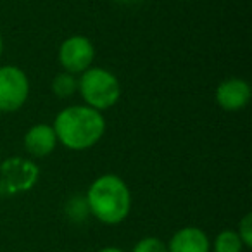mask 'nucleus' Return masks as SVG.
Here are the masks:
<instances>
[{
  "instance_id": "nucleus-2",
  "label": "nucleus",
  "mask_w": 252,
  "mask_h": 252,
  "mask_svg": "<svg viewBox=\"0 0 252 252\" xmlns=\"http://www.w3.org/2000/svg\"><path fill=\"white\" fill-rule=\"evenodd\" d=\"M87 207L100 223L119 224L131 209V192L123 178L116 175H102L87 192Z\"/></svg>"
},
{
  "instance_id": "nucleus-3",
  "label": "nucleus",
  "mask_w": 252,
  "mask_h": 252,
  "mask_svg": "<svg viewBox=\"0 0 252 252\" xmlns=\"http://www.w3.org/2000/svg\"><path fill=\"white\" fill-rule=\"evenodd\" d=\"M78 92L85 105L102 112L114 107L121 97V85L105 67H88L78 78Z\"/></svg>"
},
{
  "instance_id": "nucleus-14",
  "label": "nucleus",
  "mask_w": 252,
  "mask_h": 252,
  "mask_svg": "<svg viewBox=\"0 0 252 252\" xmlns=\"http://www.w3.org/2000/svg\"><path fill=\"white\" fill-rule=\"evenodd\" d=\"M98 252H125V251H121V249H118V247H105Z\"/></svg>"
},
{
  "instance_id": "nucleus-10",
  "label": "nucleus",
  "mask_w": 252,
  "mask_h": 252,
  "mask_svg": "<svg viewBox=\"0 0 252 252\" xmlns=\"http://www.w3.org/2000/svg\"><path fill=\"white\" fill-rule=\"evenodd\" d=\"M52 92L59 98H69L71 95H74V92H78L76 76L71 73H66V71L56 74L52 80Z\"/></svg>"
},
{
  "instance_id": "nucleus-7",
  "label": "nucleus",
  "mask_w": 252,
  "mask_h": 252,
  "mask_svg": "<svg viewBox=\"0 0 252 252\" xmlns=\"http://www.w3.org/2000/svg\"><path fill=\"white\" fill-rule=\"evenodd\" d=\"M251 85L242 78H228L216 88V102L223 111L237 112L251 102Z\"/></svg>"
},
{
  "instance_id": "nucleus-5",
  "label": "nucleus",
  "mask_w": 252,
  "mask_h": 252,
  "mask_svg": "<svg viewBox=\"0 0 252 252\" xmlns=\"http://www.w3.org/2000/svg\"><path fill=\"white\" fill-rule=\"evenodd\" d=\"M40 169L25 158H9L0 164V187L7 193L28 192L38 182Z\"/></svg>"
},
{
  "instance_id": "nucleus-12",
  "label": "nucleus",
  "mask_w": 252,
  "mask_h": 252,
  "mask_svg": "<svg viewBox=\"0 0 252 252\" xmlns=\"http://www.w3.org/2000/svg\"><path fill=\"white\" fill-rule=\"evenodd\" d=\"M133 252H168V245L158 237H145L137 242Z\"/></svg>"
},
{
  "instance_id": "nucleus-1",
  "label": "nucleus",
  "mask_w": 252,
  "mask_h": 252,
  "mask_svg": "<svg viewBox=\"0 0 252 252\" xmlns=\"http://www.w3.org/2000/svg\"><path fill=\"white\" fill-rule=\"evenodd\" d=\"M57 142L69 151H87L97 145L105 133L102 112L88 105H69L56 116L52 125Z\"/></svg>"
},
{
  "instance_id": "nucleus-11",
  "label": "nucleus",
  "mask_w": 252,
  "mask_h": 252,
  "mask_svg": "<svg viewBox=\"0 0 252 252\" xmlns=\"http://www.w3.org/2000/svg\"><path fill=\"white\" fill-rule=\"evenodd\" d=\"M244 244L237 231L233 230H223L214 238V252H242Z\"/></svg>"
},
{
  "instance_id": "nucleus-13",
  "label": "nucleus",
  "mask_w": 252,
  "mask_h": 252,
  "mask_svg": "<svg viewBox=\"0 0 252 252\" xmlns=\"http://www.w3.org/2000/svg\"><path fill=\"white\" fill-rule=\"evenodd\" d=\"M237 233H238V237H240L244 247L251 249L252 247V214L251 213H247L240 220V224H238Z\"/></svg>"
},
{
  "instance_id": "nucleus-4",
  "label": "nucleus",
  "mask_w": 252,
  "mask_h": 252,
  "mask_svg": "<svg viewBox=\"0 0 252 252\" xmlns=\"http://www.w3.org/2000/svg\"><path fill=\"white\" fill-rule=\"evenodd\" d=\"M30 95V81L18 66L0 67V112H16L26 104Z\"/></svg>"
},
{
  "instance_id": "nucleus-15",
  "label": "nucleus",
  "mask_w": 252,
  "mask_h": 252,
  "mask_svg": "<svg viewBox=\"0 0 252 252\" xmlns=\"http://www.w3.org/2000/svg\"><path fill=\"white\" fill-rule=\"evenodd\" d=\"M2 52H4V40H2V35H0V57H2Z\"/></svg>"
},
{
  "instance_id": "nucleus-9",
  "label": "nucleus",
  "mask_w": 252,
  "mask_h": 252,
  "mask_svg": "<svg viewBox=\"0 0 252 252\" xmlns=\"http://www.w3.org/2000/svg\"><path fill=\"white\" fill-rule=\"evenodd\" d=\"M211 244L206 231L197 226H185L171 237L168 252H209Z\"/></svg>"
},
{
  "instance_id": "nucleus-6",
  "label": "nucleus",
  "mask_w": 252,
  "mask_h": 252,
  "mask_svg": "<svg viewBox=\"0 0 252 252\" xmlns=\"http://www.w3.org/2000/svg\"><path fill=\"white\" fill-rule=\"evenodd\" d=\"M95 59V47L90 38L83 35H73L59 47V63L66 73L81 74L92 67Z\"/></svg>"
},
{
  "instance_id": "nucleus-8",
  "label": "nucleus",
  "mask_w": 252,
  "mask_h": 252,
  "mask_svg": "<svg viewBox=\"0 0 252 252\" xmlns=\"http://www.w3.org/2000/svg\"><path fill=\"white\" fill-rule=\"evenodd\" d=\"M56 131L50 125L40 123V125L32 126L25 135V149L28 154L35 158H45L50 156L57 147Z\"/></svg>"
}]
</instances>
